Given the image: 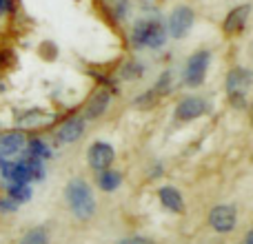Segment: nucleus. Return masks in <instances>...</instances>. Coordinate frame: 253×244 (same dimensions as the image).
<instances>
[{"label":"nucleus","mask_w":253,"mask_h":244,"mask_svg":"<svg viewBox=\"0 0 253 244\" xmlns=\"http://www.w3.org/2000/svg\"><path fill=\"white\" fill-rule=\"evenodd\" d=\"M167 29L160 20L156 18H144V20H138L133 27H131L129 34V42L133 49H162L167 42Z\"/></svg>","instance_id":"obj_1"},{"label":"nucleus","mask_w":253,"mask_h":244,"mask_svg":"<svg viewBox=\"0 0 253 244\" xmlns=\"http://www.w3.org/2000/svg\"><path fill=\"white\" fill-rule=\"evenodd\" d=\"M65 200L69 211L74 213V218L78 220H89L96 213V200H93L91 187L83 178L69 180V184L65 189Z\"/></svg>","instance_id":"obj_2"},{"label":"nucleus","mask_w":253,"mask_h":244,"mask_svg":"<svg viewBox=\"0 0 253 244\" xmlns=\"http://www.w3.org/2000/svg\"><path fill=\"white\" fill-rule=\"evenodd\" d=\"M211 65V53L207 49H198L191 56L187 58V65H184V84L191 89L200 87L207 78V71Z\"/></svg>","instance_id":"obj_3"},{"label":"nucleus","mask_w":253,"mask_h":244,"mask_svg":"<svg viewBox=\"0 0 253 244\" xmlns=\"http://www.w3.org/2000/svg\"><path fill=\"white\" fill-rule=\"evenodd\" d=\"M193 22H196V11L191 7H187V4H178L169 13V18H167V25H165L167 36H171L173 40H182L191 31Z\"/></svg>","instance_id":"obj_4"},{"label":"nucleus","mask_w":253,"mask_h":244,"mask_svg":"<svg viewBox=\"0 0 253 244\" xmlns=\"http://www.w3.org/2000/svg\"><path fill=\"white\" fill-rule=\"evenodd\" d=\"M207 111H209V102H207L205 98L187 96V98H182V100L175 105L173 116H175V120H180V122H191V120L202 118Z\"/></svg>","instance_id":"obj_5"},{"label":"nucleus","mask_w":253,"mask_h":244,"mask_svg":"<svg viewBox=\"0 0 253 244\" xmlns=\"http://www.w3.org/2000/svg\"><path fill=\"white\" fill-rule=\"evenodd\" d=\"M238 213L233 204H218L209 211V227L215 233H231L236 229Z\"/></svg>","instance_id":"obj_6"},{"label":"nucleus","mask_w":253,"mask_h":244,"mask_svg":"<svg viewBox=\"0 0 253 244\" xmlns=\"http://www.w3.org/2000/svg\"><path fill=\"white\" fill-rule=\"evenodd\" d=\"M114 160H116V149L111 147L109 142L98 140V142H93L91 147L87 149V164L91 166L96 173L109 169V166L114 164Z\"/></svg>","instance_id":"obj_7"},{"label":"nucleus","mask_w":253,"mask_h":244,"mask_svg":"<svg viewBox=\"0 0 253 244\" xmlns=\"http://www.w3.org/2000/svg\"><path fill=\"white\" fill-rule=\"evenodd\" d=\"M249 16H251V4H238V7H233L231 11L227 13L224 22H222L224 34L227 36H240L242 31L247 29Z\"/></svg>","instance_id":"obj_8"},{"label":"nucleus","mask_w":253,"mask_h":244,"mask_svg":"<svg viewBox=\"0 0 253 244\" xmlns=\"http://www.w3.org/2000/svg\"><path fill=\"white\" fill-rule=\"evenodd\" d=\"M27 135L22 131H7L0 135V158L4 160H13L16 156H20L25 151Z\"/></svg>","instance_id":"obj_9"},{"label":"nucleus","mask_w":253,"mask_h":244,"mask_svg":"<svg viewBox=\"0 0 253 244\" xmlns=\"http://www.w3.org/2000/svg\"><path fill=\"white\" fill-rule=\"evenodd\" d=\"M84 133V118L80 116H74V118L65 120L60 126L56 129V140L60 144H74L83 138Z\"/></svg>","instance_id":"obj_10"},{"label":"nucleus","mask_w":253,"mask_h":244,"mask_svg":"<svg viewBox=\"0 0 253 244\" xmlns=\"http://www.w3.org/2000/svg\"><path fill=\"white\" fill-rule=\"evenodd\" d=\"M109 102H111V91H109V89L98 87L96 91L91 93V98L87 100V105H84V116H83V118H84V120L100 118V116L107 111Z\"/></svg>","instance_id":"obj_11"},{"label":"nucleus","mask_w":253,"mask_h":244,"mask_svg":"<svg viewBox=\"0 0 253 244\" xmlns=\"http://www.w3.org/2000/svg\"><path fill=\"white\" fill-rule=\"evenodd\" d=\"M251 84H253V74L249 69H245V67H233L227 74V80H224L227 93H238V91L247 93Z\"/></svg>","instance_id":"obj_12"},{"label":"nucleus","mask_w":253,"mask_h":244,"mask_svg":"<svg viewBox=\"0 0 253 244\" xmlns=\"http://www.w3.org/2000/svg\"><path fill=\"white\" fill-rule=\"evenodd\" d=\"M158 198H160V204L165 206L167 211H171V213H182L184 211L182 193L175 187H171V184H165V187L158 189Z\"/></svg>","instance_id":"obj_13"},{"label":"nucleus","mask_w":253,"mask_h":244,"mask_svg":"<svg viewBox=\"0 0 253 244\" xmlns=\"http://www.w3.org/2000/svg\"><path fill=\"white\" fill-rule=\"evenodd\" d=\"M96 184H98V189H100V191L111 193V191H116V189H120V184H123V175H120L116 169H111V166H109V169H105V171H98Z\"/></svg>","instance_id":"obj_14"},{"label":"nucleus","mask_w":253,"mask_h":244,"mask_svg":"<svg viewBox=\"0 0 253 244\" xmlns=\"http://www.w3.org/2000/svg\"><path fill=\"white\" fill-rule=\"evenodd\" d=\"M25 156H31V158H38V160H44L47 162L49 158L53 156V151L49 149V144L44 142L42 138H31V140H27V144H25Z\"/></svg>","instance_id":"obj_15"},{"label":"nucleus","mask_w":253,"mask_h":244,"mask_svg":"<svg viewBox=\"0 0 253 244\" xmlns=\"http://www.w3.org/2000/svg\"><path fill=\"white\" fill-rule=\"evenodd\" d=\"M7 196L13 202H18V204H25V202L31 200L34 191H31V184H27V182H11V184H7Z\"/></svg>","instance_id":"obj_16"},{"label":"nucleus","mask_w":253,"mask_h":244,"mask_svg":"<svg viewBox=\"0 0 253 244\" xmlns=\"http://www.w3.org/2000/svg\"><path fill=\"white\" fill-rule=\"evenodd\" d=\"M20 244H49V229L47 227H34L22 236Z\"/></svg>","instance_id":"obj_17"},{"label":"nucleus","mask_w":253,"mask_h":244,"mask_svg":"<svg viewBox=\"0 0 253 244\" xmlns=\"http://www.w3.org/2000/svg\"><path fill=\"white\" fill-rule=\"evenodd\" d=\"M144 76V65L140 60H126L125 67L120 69V78L123 80H140Z\"/></svg>","instance_id":"obj_18"},{"label":"nucleus","mask_w":253,"mask_h":244,"mask_svg":"<svg viewBox=\"0 0 253 244\" xmlns=\"http://www.w3.org/2000/svg\"><path fill=\"white\" fill-rule=\"evenodd\" d=\"M171 87H173V74H171V71H162L160 78H158V82L153 84L151 89H153V91H156L160 98H165L167 93L171 91Z\"/></svg>","instance_id":"obj_19"},{"label":"nucleus","mask_w":253,"mask_h":244,"mask_svg":"<svg viewBox=\"0 0 253 244\" xmlns=\"http://www.w3.org/2000/svg\"><path fill=\"white\" fill-rule=\"evenodd\" d=\"M158 100H160V96H158V93L153 91V89H147V91H144L142 96H138V98H135V102H133V105L138 107V109H151V107L156 105Z\"/></svg>","instance_id":"obj_20"},{"label":"nucleus","mask_w":253,"mask_h":244,"mask_svg":"<svg viewBox=\"0 0 253 244\" xmlns=\"http://www.w3.org/2000/svg\"><path fill=\"white\" fill-rule=\"evenodd\" d=\"M227 98H229V105L233 107V109H238V111H245V109H249V100H247V93H242V91H238V93H227Z\"/></svg>","instance_id":"obj_21"},{"label":"nucleus","mask_w":253,"mask_h":244,"mask_svg":"<svg viewBox=\"0 0 253 244\" xmlns=\"http://www.w3.org/2000/svg\"><path fill=\"white\" fill-rule=\"evenodd\" d=\"M20 209V204L18 202H13L11 198H0V213H13V211Z\"/></svg>","instance_id":"obj_22"},{"label":"nucleus","mask_w":253,"mask_h":244,"mask_svg":"<svg viewBox=\"0 0 253 244\" xmlns=\"http://www.w3.org/2000/svg\"><path fill=\"white\" fill-rule=\"evenodd\" d=\"M118 244H156V242L144 238V236H133V238H123Z\"/></svg>","instance_id":"obj_23"},{"label":"nucleus","mask_w":253,"mask_h":244,"mask_svg":"<svg viewBox=\"0 0 253 244\" xmlns=\"http://www.w3.org/2000/svg\"><path fill=\"white\" fill-rule=\"evenodd\" d=\"M9 9H11V0H0V16H4Z\"/></svg>","instance_id":"obj_24"},{"label":"nucleus","mask_w":253,"mask_h":244,"mask_svg":"<svg viewBox=\"0 0 253 244\" xmlns=\"http://www.w3.org/2000/svg\"><path fill=\"white\" fill-rule=\"evenodd\" d=\"M242 242H245V244H253V229H251L249 233H247V238H245Z\"/></svg>","instance_id":"obj_25"},{"label":"nucleus","mask_w":253,"mask_h":244,"mask_svg":"<svg viewBox=\"0 0 253 244\" xmlns=\"http://www.w3.org/2000/svg\"><path fill=\"white\" fill-rule=\"evenodd\" d=\"M249 111H251V124H253V107H251V109H249Z\"/></svg>","instance_id":"obj_26"},{"label":"nucleus","mask_w":253,"mask_h":244,"mask_svg":"<svg viewBox=\"0 0 253 244\" xmlns=\"http://www.w3.org/2000/svg\"><path fill=\"white\" fill-rule=\"evenodd\" d=\"M249 53H251V56H253V42H251V47H249Z\"/></svg>","instance_id":"obj_27"},{"label":"nucleus","mask_w":253,"mask_h":244,"mask_svg":"<svg viewBox=\"0 0 253 244\" xmlns=\"http://www.w3.org/2000/svg\"><path fill=\"white\" fill-rule=\"evenodd\" d=\"M2 162H4V158H0V166H2Z\"/></svg>","instance_id":"obj_28"},{"label":"nucleus","mask_w":253,"mask_h":244,"mask_svg":"<svg viewBox=\"0 0 253 244\" xmlns=\"http://www.w3.org/2000/svg\"><path fill=\"white\" fill-rule=\"evenodd\" d=\"M240 244H245V242H240Z\"/></svg>","instance_id":"obj_29"},{"label":"nucleus","mask_w":253,"mask_h":244,"mask_svg":"<svg viewBox=\"0 0 253 244\" xmlns=\"http://www.w3.org/2000/svg\"><path fill=\"white\" fill-rule=\"evenodd\" d=\"M251 74H253V71H251Z\"/></svg>","instance_id":"obj_30"}]
</instances>
